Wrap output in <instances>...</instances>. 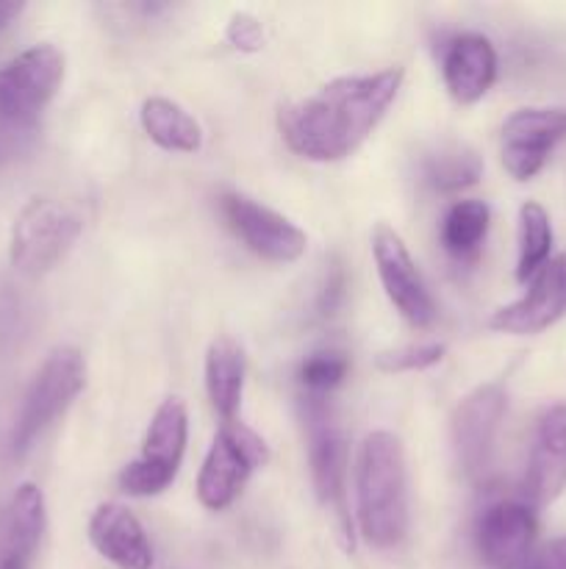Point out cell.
Segmentation results:
<instances>
[{"label":"cell","mask_w":566,"mask_h":569,"mask_svg":"<svg viewBox=\"0 0 566 569\" xmlns=\"http://www.w3.org/2000/svg\"><path fill=\"white\" fill-rule=\"evenodd\" d=\"M303 426L309 439L311 481L316 498L336 511L338 520H347L344 509V476H347V445H344L342 426L336 422L325 395L303 398Z\"/></svg>","instance_id":"obj_9"},{"label":"cell","mask_w":566,"mask_h":569,"mask_svg":"<svg viewBox=\"0 0 566 569\" xmlns=\"http://www.w3.org/2000/svg\"><path fill=\"white\" fill-rule=\"evenodd\" d=\"M0 569H28V565L20 559H6V556H0Z\"/></svg>","instance_id":"obj_29"},{"label":"cell","mask_w":566,"mask_h":569,"mask_svg":"<svg viewBox=\"0 0 566 569\" xmlns=\"http://www.w3.org/2000/svg\"><path fill=\"white\" fill-rule=\"evenodd\" d=\"M442 70L453 100L472 106L492 89L497 78V50L483 33H461L447 44Z\"/></svg>","instance_id":"obj_17"},{"label":"cell","mask_w":566,"mask_h":569,"mask_svg":"<svg viewBox=\"0 0 566 569\" xmlns=\"http://www.w3.org/2000/svg\"><path fill=\"white\" fill-rule=\"evenodd\" d=\"M347 356L336 353V350H322V353H311L300 365V383L309 395H325L347 378Z\"/></svg>","instance_id":"obj_24"},{"label":"cell","mask_w":566,"mask_h":569,"mask_svg":"<svg viewBox=\"0 0 566 569\" xmlns=\"http://www.w3.org/2000/svg\"><path fill=\"white\" fill-rule=\"evenodd\" d=\"M505 406L508 398L499 383H483L455 406L449 433H453L455 461L469 481H477L488 470Z\"/></svg>","instance_id":"obj_10"},{"label":"cell","mask_w":566,"mask_h":569,"mask_svg":"<svg viewBox=\"0 0 566 569\" xmlns=\"http://www.w3.org/2000/svg\"><path fill=\"white\" fill-rule=\"evenodd\" d=\"M44 526H48V511H44L42 489L37 483H20L11 498L9 517H6V539L0 556L31 565L44 537Z\"/></svg>","instance_id":"obj_19"},{"label":"cell","mask_w":566,"mask_h":569,"mask_svg":"<svg viewBox=\"0 0 566 569\" xmlns=\"http://www.w3.org/2000/svg\"><path fill=\"white\" fill-rule=\"evenodd\" d=\"M67 59L55 44H33L0 67V122L28 128L39 120L64 81Z\"/></svg>","instance_id":"obj_6"},{"label":"cell","mask_w":566,"mask_h":569,"mask_svg":"<svg viewBox=\"0 0 566 569\" xmlns=\"http://www.w3.org/2000/svg\"><path fill=\"white\" fill-rule=\"evenodd\" d=\"M403 67L342 76L277 114L283 142L309 161H342L366 142L403 87Z\"/></svg>","instance_id":"obj_1"},{"label":"cell","mask_w":566,"mask_h":569,"mask_svg":"<svg viewBox=\"0 0 566 569\" xmlns=\"http://www.w3.org/2000/svg\"><path fill=\"white\" fill-rule=\"evenodd\" d=\"M447 348L442 342H422V345H405V348L386 350L375 359L377 370L383 372H416L427 370V367L438 365L444 359Z\"/></svg>","instance_id":"obj_25"},{"label":"cell","mask_w":566,"mask_h":569,"mask_svg":"<svg viewBox=\"0 0 566 569\" xmlns=\"http://www.w3.org/2000/svg\"><path fill=\"white\" fill-rule=\"evenodd\" d=\"M553 250V226L542 203L527 200L519 209V259H516V281L527 283L549 261Z\"/></svg>","instance_id":"obj_23"},{"label":"cell","mask_w":566,"mask_h":569,"mask_svg":"<svg viewBox=\"0 0 566 569\" xmlns=\"http://www.w3.org/2000/svg\"><path fill=\"white\" fill-rule=\"evenodd\" d=\"M566 489V406H549L533 433L525 472L530 506H549Z\"/></svg>","instance_id":"obj_15"},{"label":"cell","mask_w":566,"mask_h":569,"mask_svg":"<svg viewBox=\"0 0 566 569\" xmlns=\"http://www.w3.org/2000/svg\"><path fill=\"white\" fill-rule=\"evenodd\" d=\"M225 37L242 53H255V50L264 48V28L247 11H239V14L231 17V22L225 28Z\"/></svg>","instance_id":"obj_26"},{"label":"cell","mask_w":566,"mask_h":569,"mask_svg":"<svg viewBox=\"0 0 566 569\" xmlns=\"http://www.w3.org/2000/svg\"><path fill=\"white\" fill-rule=\"evenodd\" d=\"M81 231L83 217L64 200H28L11 226V264L22 276H44L70 253Z\"/></svg>","instance_id":"obj_4"},{"label":"cell","mask_w":566,"mask_h":569,"mask_svg":"<svg viewBox=\"0 0 566 569\" xmlns=\"http://www.w3.org/2000/svg\"><path fill=\"white\" fill-rule=\"evenodd\" d=\"M144 133L150 142L159 144L170 153H194L203 144V128L200 122L183 109L181 103L170 98H148L139 111Z\"/></svg>","instance_id":"obj_20"},{"label":"cell","mask_w":566,"mask_h":569,"mask_svg":"<svg viewBox=\"0 0 566 569\" xmlns=\"http://www.w3.org/2000/svg\"><path fill=\"white\" fill-rule=\"evenodd\" d=\"M372 256H375L377 278H381L386 298L400 311L408 326L427 328L436 320V303L405 248L403 237L394 228L377 226L372 233Z\"/></svg>","instance_id":"obj_11"},{"label":"cell","mask_w":566,"mask_h":569,"mask_svg":"<svg viewBox=\"0 0 566 569\" xmlns=\"http://www.w3.org/2000/svg\"><path fill=\"white\" fill-rule=\"evenodd\" d=\"M527 283L530 287L519 300L494 311L488 328L514 337H530L566 315V253L549 259Z\"/></svg>","instance_id":"obj_13"},{"label":"cell","mask_w":566,"mask_h":569,"mask_svg":"<svg viewBox=\"0 0 566 569\" xmlns=\"http://www.w3.org/2000/svg\"><path fill=\"white\" fill-rule=\"evenodd\" d=\"M522 569H566V537L553 539L538 553H533Z\"/></svg>","instance_id":"obj_27"},{"label":"cell","mask_w":566,"mask_h":569,"mask_svg":"<svg viewBox=\"0 0 566 569\" xmlns=\"http://www.w3.org/2000/svg\"><path fill=\"white\" fill-rule=\"evenodd\" d=\"M270 461L264 439L244 422H222L198 476V500L209 511H222L239 498L250 472Z\"/></svg>","instance_id":"obj_7"},{"label":"cell","mask_w":566,"mask_h":569,"mask_svg":"<svg viewBox=\"0 0 566 569\" xmlns=\"http://www.w3.org/2000/svg\"><path fill=\"white\" fill-rule=\"evenodd\" d=\"M492 211L483 200H458L449 206L442 222V244L455 259H472L488 233Z\"/></svg>","instance_id":"obj_22"},{"label":"cell","mask_w":566,"mask_h":569,"mask_svg":"<svg viewBox=\"0 0 566 569\" xmlns=\"http://www.w3.org/2000/svg\"><path fill=\"white\" fill-rule=\"evenodd\" d=\"M536 511L530 503L499 500L477 522V548L492 569H522L536 542Z\"/></svg>","instance_id":"obj_14"},{"label":"cell","mask_w":566,"mask_h":569,"mask_svg":"<svg viewBox=\"0 0 566 569\" xmlns=\"http://www.w3.org/2000/svg\"><path fill=\"white\" fill-rule=\"evenodd\" d=\"M566 139V109H519L503 122V167L516 181H530Z\"/></svg>","instance_id":"obj_12"},{"label":"cell","mask_w":566,"mask_h":569,"mask_svg":"<svg viewBox=\"0 0 566 569\" xmlns=\"http://www.w3.org/2000/svg\"><path fill=\"white\" fill-rule=\"evenodd\" d=\"M189 437V411L181 398H166L155 409L148 431H144L142 453L137 461L122 467L120 489L133 498H153L161 495L181 470L183 450Z\"/></svg>","instance_id":"obj_5"},{"label":"cell","mask_w":566,"mask_h":569,"mask_svg":"<svg viewBox=\"0 0 566 569\" xmlns=\"http://www.w3.org/2000/svg\"><path fill=\"white\" fill-rule=\"evenodd\" d=\"M361 537L377 550L397 548L408 533V470L400 437L372 431L355 459Z\"/></svg>","instance_id":"obj_2"},{"label":"cell","mask_w":566,"mask_h":569,"mask_svg":"<svg viewBox=\"0 0 566 569\" xmlns=\"http://www.w3.org/2000/svg\"><path fill=\"white\" fill-rule=\"evenodd\" d=\"M83 387H87V359L81 350L72 345L50 350L22 398L20 415L11 431V453L17 459L26 456L33 442L70 409Z\"/></svg>","instance_id":"obj_3"},{"label":"cell","mask_w":566,"mask_h":569,"mask_svg":"<svg viewBox=\"0 0 566 569\" xmlns=\"http://www.w3.org/2000/svg\"><path fill=\"white\" fill-rule=\"evenodd\" d=\"M220 211L239 242L272 264H292L309 248V237L289 217L277 214L247 194L225 192L220 198Z\"/></svg>","instance_id":"obj_8"},{"label":"cell","mask_w":566,"mask_h":569,"mask_svg":"<svg viewBox=\"0 0 566 569\" xmlns=\"http://www.w3.org/2000/svg\"><path fill=\"white\" fill-rule=\"evenodd\" d=\"M422 176L438 192H458L475 187L483 176V161L469 144L444 142L422 161Z\"/></svg>","instance_id":"obj_21"},{"label":"cell","mask_w":566,"mask_h":569,"mask_svg":"<svg viewBox=\"0 0 566 569\" xmlns=\"http://www.w3.org/2000/svg\"><path fill=\"white\" fill-rule=\"evenodd\" d=\"M22 9H26V6L14 3V0H0V33L22 14Z\"/></svg>","instance_id":"obj_28"},{"label":"cell","mask_w":566,"mask_h":569,"mask_svg":"<svg viewBox=\"0 0 566 569\" xmlns=\"http://www.w3.org/2000/svg\"><path fill=\"white\" fill-rule=\"evenodd\" d=\"M244 389V350L236 339L216 337L205 353V395L222 422L236 420Z\"/></svg>","instance_id":"obj_18"},{"label":"cell","mask_w":566,"mask_h":569,"mask_svg":"<svg viewBox=\"0 0 566 569\" xmlns=\"http://www.w3.org/2000/svg\"><path fill=\"white\" fill-rule=\"evenodd\" d=\"M89 542L105 561L120 569L153 567V545L142 522L120 503H103L94 509L89 520Z\"/></svg>","instance_id":"obj_16"}]
</instances>
